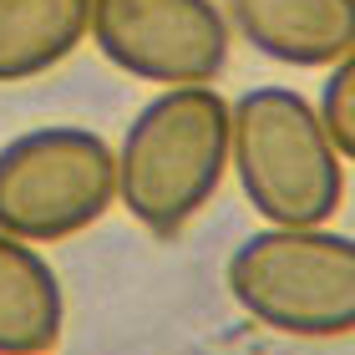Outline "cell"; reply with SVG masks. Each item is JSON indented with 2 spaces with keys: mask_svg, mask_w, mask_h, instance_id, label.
I'll return each mask as SVG.
<instances>
[{
  "mask_svg": "<svg viewBox=\"0 0 355 355\" xmlns=\"http://www.w3.org/2000/svg\"><path fill=\"white\" fill-rule=\"evenodd\" d=\"M87 46L132 82L214 87L234 51L218 0H92Z\"/></svg>",
  "mask_w": 355,
  "mask_h": 355,
  "instance_id": "5",
  "label": "cell"
},
{
  "mask_svg": "<svg viewBox=\"0 0 355 355\" xmlns=\"http://www.w3.org/2000/svg\"><path fill=\"white\" fill-rule=\"evenodd\" d=\"M234 41L295 71H325L355 46V0H218Z\"/></svg>",
  "mask_w": 355,
  "mask_h": 355,
  "instance_id": "6",
  "label": "cell"
},
{
  "mask_svg": "<svg viewBox=\"0 0 355 355\" xmlns=\"http://www.w3.org/2000/svg\"><path fill=\"white\" fill-rule=\"evenodd\" d=\"M92 0H0V87L67 67L87 46Z\"/></svg>",
  "mask_w": 355,
  "mask_h": 355,
  "instance_id": "8",
  "label": "cell"
},
{
  "mask_svg": "<svg viewBox=\"0 0 355 355\" xmlns=\"http://www.w3.org/2000/svg\"><path fill=\"white\" fill-rule=\"evenodd\" d=\"M117 208V148L82 122H41L0 142V229L67 244Z\"/></svg>",
  "mask_w": 355,
  "mask_h": 355,
  "instance_id": "4",
  "label": "cell"
},
{
  "mask_svg": "<svg viewBox=\"0 0 355 355\" xmlns=\"http://www.w3.org/2000/svg\"><path fill=\"white\" fill-rule=\"evenodd\" d=\"M117 208L153 239H178L229 178V96L218 87H157L122 127Z\"/></svg>",
  "mask_w": 355,
  "mask_h": 355,
  "instance_id": "1",
  "label": "cell"
},
{
  "mask_svg": "<svg viewBox=\"0 0 355 355\" xmlns=\"http://www.w3.org/2000/svg\"><path fill=\"white\" fill-rule=\"evenodd\" d=\"M320 122H325V132L335 137V148H340L345 163H355V46L325 67V82H320Z\"/></svg>",
  "mask_w": 355,
  "mask_h": 355,
  "instance_id": "9",
  "label": "cell"
},
{
  "mask_svg": "<svg viewBox=\"0 0 355 355\" xmlns=\"http://www.w3.org/2000/svg\"><path fill=\"white\" fill-rule=\"evenodd\" d=\"M229 173L264 223H330L345 203V157L315 96L289 82L249 87L229 102Z\"/></svg>",
  "mask_w": 355,
  "mask_h": 355,
  "instance_id": "2",
  "label": "cell"
},
{
  "mask_svg": "<svg viewBox=\"0 0 355 355\" xmlns=\"http://www.w3.org/2000/svg\"><path fill=\"white\" fill-rule=\"evenodd\" d=\"M239 315L284 340L355 335V234L330 223H264L223 264Z\"/></svg>",
  "mask_w": 355,
  "mask_h": 355,
  "instance_id": "3",
  "label": "cell"
},
{
  "mask_svg": "<svg viewBox=\"0 0 355 355\" xmlns=\"http://www.w3.org/2000/svg\"><path fill=\"white\" fill-rule=\"evenodd\" d=\"M67 330V289L41 244L0 229V355H51Z\"/></svg>",
  "mask_w": 355,
  "mask_h": 355,
  "instance_id": "7",
  "label": "cell"
}]
</instances>
